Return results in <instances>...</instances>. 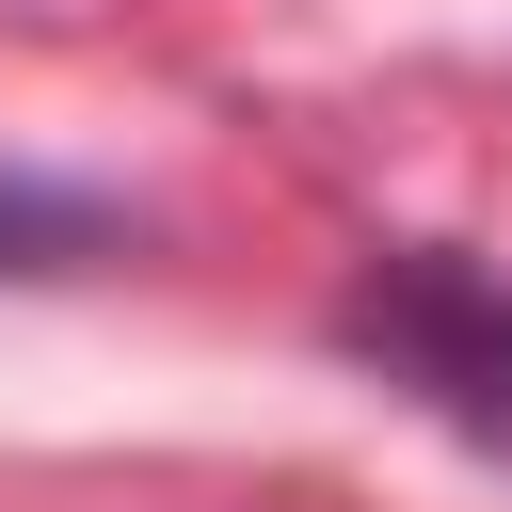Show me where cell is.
I'll return each instance as SVG.
<instances>
[{
    "label": "cell",
    "mask_w": 512,
    "mask_h": 512,
    "mask_svg": "<svg viewBox=\"0 0 512 512\" xmlns=\"http://www.w3.org/2000/svg\"><path fill=\"white\" fill-rule=\"evenodd\" d=\"M336 352L384 368L416 416H448L480 464H512V288L464 256H368L336 288Z\"/></svg>",
    "instance_id": "6da1fadb"
},
{
    "label": "cell",
    "mask_w": 512,
    "mask_h": 512,
    "mask_svg": "<svg viewBox=\"0 0 512 512\" xmlns=\"http://www.w3.org/2000/svg\"><path fill=\"white\" fill-rule=\"evenodd\" d=\"M96 240H112L96 192H64V176H0V272H64V256H96Z\"/></svg>",
    "instance_id": "7a4b0ae2"
}]
</instances>
